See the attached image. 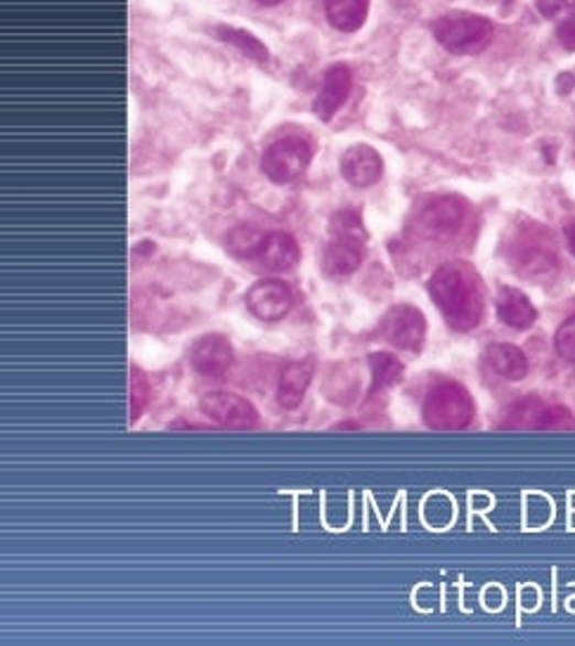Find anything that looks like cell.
Segmentation results:
<instances>
[{"label":"cell","mask_w":575,"mask_h":646,"mask_svg":"<svg viewBox=\"0 0 575 646\" xmlns=\"http://www.w3.org/2000/svg\"><path fill=\"white\" fill-rule=\"evenodd\" d=\"M214 31H216V36L220 41L235 45L237 51H242L249 59L259 62V65H265V62L270 59V53H268L265 45L259 39H256L253 34H249V31L235 29V26H228V24H218Z\"/></svg>","instance_id":"obj_19"},{"label":"cell","mask_w":575,"mask_h":646,"mask_svg":"<svg viewBox=\"0 0 575 646\" xmlns=\"http://www.w3.org/2000/svg\"><path fill=\"white\" fill-rule=\"evenodd\" d=\"M554 346H556V353L566 362H575V315L556 329Z\"/></svg>","instance_id":"obj_25"},{"label":"cell","mask_w":575,"mask_h":646,"mask_svg":"<svg viewBox=\"0 0 575 646\" xmlns=\"http://www.w3.org/2000/svg\"><path fill=\"white\" fill-rule=\"evenodd\" d=\"M370 370H372V393L383 391V388H391L398 382H401L403 376V362L398 360L391 353H372L370 358Z\"/></svg>","instance_id":"obj_21"},{"label":"cell","mask_w":575,"mask_h":646,"mask_svg":"<svg viewBox=\"0 0 575 646\" xmlns=\"http://www.w3.org/2000/svg\"><path fill=\"white\" fill-rule=\"evenodd\" d=\"M573 415L566 407H545V415L540 419V429H571Z\"/></svg>","instance_id":"obj_26"},{"label":"cell","mask_w":575,"mask_h":646,"mask_svg":"<svg viewBox=\"0 0 575 646\" xmlns=\"http://www.w3.org/2000/svg\"><path fill=\"white\" fill-rule=\"evenodd\" d=\"M313 147L303 138H282L263 152L261 168L275 185H290L306 173Z\"/></svg>","instance_id":"obj_6"},{"label":"cell","mask_w":575,"mask_h":646,"mask_svg":"<svg viewBox=\"0 0 575 646\" xmlns=\"http://www.w3.org/2000/svg\"><path fill=\"white\" fill-rule=\"evenodd\" d=\"M150 398V386H148V376L142 374L138 368L131 370V419L135 421L148 407Z\"/></svg>","instance_id":"obj_24"},{"label":"cell","mask_w":575,"mask_h":646,"mask_svg":"<svg viewBox=\"0 0 575 646\" xmlns=\"http://www.w3.org/2000/svg\"><path fill=\"white\" fill-rule=\"evenodd\" d=\"M495 34L488 18L474 12H447L434 22V36L447 53L453 55H478L484 53Z\"/></svg>","instance_id":"obj_3"},{"label":"cell","mask_w":575,"mask_h":646,"mask_svg":"<svg viewBox=\"0 0 575 646\" xmlns=\"http://www.w3.org/2000/svg\"><path fill=\"white\" fill-rule=\"evenodd\" d=\"M488 365L509 382H521L529 374V360L511 343H490L486 349Z\"/></svg>","instance_id":"obj_16"},{"label":"cell","mask_w":575,"mask_h":646,"mask_svg":"<svg viewBox=\"0 0 575 646\" xmlns=\"http://www.w3.org/2000/svg\"><path fill=\"white\" fill-rule=\"evenodd\" d=\"M313 374H315L313 358L286 362L282 374H280V382H278V403H280V407H284V409L299 407L303 396H306L311 382H313Z\"/></svg>","instance_id":"obj_13"},{"label":"cell","mask_w":575,"mask_h":646,"mask_svg":"<svg viewBox=\"0 0 575 646\" xmlns=\"http://www.w3.org/2000/svg\"><path fill=\"white\" fill-rule=\"evenodd\" d=\"M566 240H568V247L575 254V218L571 220V223H566Z\"/></svg>","instance_id":"obj_29"},{"label":"cell","mask_w":575,"mask_h":646,"mask_svg":"<svg viewBox=\"0 0 575 646\" xmlns=\"http://www.w3.org/2000/svg\"><path fill=\"white\" fill-rule=\"evenodd\" d=\"M535 3L547 20L562 18V14H568L575 8V0H535Z\"/></svg>","instance_id":"obj_27"},{"label":"cell","mask_w":575,"mask_h":646,"mask_svg":"<svg viewBox=\"0 0 575 646\" xmlns=\"http://www.w3.org/2000/svg\"><path fill=\"white\" fill-rule=\"evenodd\" d=\"M192 368L209 380H226L235 365V351L223 335H206L195 341L189 351Z\"/></svg>","instance_id":"obj_10"},{"label":"cell","mask_w":575,"mask_h":646,"mask_svg":"<svg viewBox=\"0 0 575 646\" xmlns=\"http://www.w3.org/2000/svg\"><path fill=\"white\" fill-rule=\"evenodd\" d=\"M381 335L401 351H422L426 339V320L420 308L401 304L393 306L381 320Z\"/></svg>","instance_id":"obj_7"},{"label":"cell","mask_w":575,"mask_h":646,"mask_svg":"<svg viewBox=\"0 0 575 646\" xmlns=\"http://www.w3.org/2000/svg\"><path fill=\"white\" fill-rule=\"evenodd\" d=\"M259 261L273 273H284L301 261V249L290 232H270L259 251Z\"/></svg>","instance_id":"obj_14"},{"label":"cell","mask_w":575,"mask_h":646,"mask_svg":"<svg viewBox=\"0 0 575 646\" xmlns=\"http://www.w3.org/2000/svg\"><path fill=\"white\" fill-rule=\"evenodd\" d=\"M367 12H370V0H327L325 14L334 29L344 31V34H354L362 29Z\"/></svg>","instance_id":"obj_17"},{"label":"cell","mask_w":575,"mask_h":646,"mask_svg":"<svg viewBox=\"0 0 575 646\" xmlns=\"http://www.w3.org/2000/svg\"><path fill=\"white\" fill-rule=\"evenodd\" d=\"M383 162L375 147L354 145L341 156V176L354 187H370L381 180Z\"/></svg>","instance_id":"obj_12"},{"label":"cell","mask_w":575,"mask_h":646,"mask_svg":"<svg viewBox=\"0 0 575 646\" xmlns=\"http://www.w3.org/2000/svg\"><path fill=\"white\" fill-rule=\"evenodd\" d=\"M545 403L535 396L523 398L514 405H509L505 413V427L511 429H540V419L545 415Z\"/></svg>","instance_id":"obj_20"},{"label":"cell","mask_w":575,"mask_h":646,"mask_svg":"<svg viewBox=\"0 0 575 646\" xmlns=\"http://www.w3.org/2000/svg\"><path fill=\"white\" fill-rule=\"evenodd\" d=\"M505 254L511 271L531 282L550 280L558 267L556 242L552 234L538 223H525L511 230Z\"/></svg>","instance_id":"obj_2"},{"label":"cell","mask_w":575,"mask_h":646,"mask_svg":"<svg viewBox=\"0 0 575 646\" xmlns=\"http://www.w3.org/2000/svg\"><path fill=\"white\" fill-rule=\"evenodd\" d=\"M263 240H265V234L259 228L242 226V228H235L230 232L228 244L232 247V251L239 256H259Z\"/></svg>","instance_id":"obj_23"},{"label":"cell","mask_w":575,"mask_h":646,"mask_svg":"<svg viewBox=\"0 0 575 646\" xmlns=\"http://www.w3.org/2000/svg\"><path fill=\"white\" fill-rule=\"evenodd\" d=\"M498 315L511 329H531L538 320V310L531 304V298L511 287L502 289L498 296Z\"/></svg>","instance_id":"obj_15"},{"label":"cell","mask_w":575,"mask_h":646,"mask_svg":"<svg viewBox=\"0 0 575 646\" xmlns=\"http://www.w3.org/2000/svg\"><path fill=\"white\" fill-rule=\"evenodd\" d=\"M247 306L259 320L280 322L294 308V294L280 280H261L247 292Z\"/></svg>","instance_id":"obj_9"},{"label":"cell","mask_w":575,"mask_h":646,"mask_svg":"<svg viewBox=\"0 0 575 646\" xmlns=\"http://www.w3.org/2000/svg\"><path fill=\"white\" fill-rule=\"evenodd\" d=\"M323 263H325V271L334 277L354 275L362 265V247L354 244V242H346V240H334L325 249Z\"/></svg>","instance_id":"obj_18"},{"label":"cell","mask_w":575,"mask_h":646,"mask_svg":"<svg viewBox=\"0 0 575 646\" xmlns=\"http://www.w3.org/2000/svg\"><path fill=\"white\" fill-rule=\"evenodd\" d=\"M329 228L337 240H346V242H354L360 247H365L367 240H370V234H367V230H365L360 213L354 209H344V211L334 213Z\"/></svg>","instance_id":"obj_22"},{"label":"cell","mask_w":575,"mask_h":646,"mask_svg":"<svg viewBox=\"0 0 575 646\" xmlns=\"http://www.w3.org/2000/svg\"><path fill=\"white\" fill-rule=\"evenodd\" d=\"M428 294L443 318L459 332H469L484 318V298L476 277L457 263L441 265L428 280Z\"/></svg>","instance_id":"obj_1"},{"label":"cell","mask_w":575,"mask_h":646,"mask_svg":"<svg viewBox=\"0 0 575 646\" xmlns=\"http://www.w3.org/2000/svg\"><path fill=\"white\" fill-rule=\"evenodd\" d=\"M556 39L566 51H575V14H566L564 22L556 29Z\"/></svg>","instance_id":"obj_28"},{"label":"cell","mask_w":575,"mask_h":646,"mask_svg":"<svg viewBox=\"0 0 575 646\" xmlns=\"http://www.w3.org/2000/svg\"><path fill=\"white\" fill-rule=\"evenodd\" d=\"M474 419V401L459 384H443L424 401V421L436 431L467 429Z\"/></svg>","instance_id":"obj_4"},{"label":"cell","mask_w":575,"mask_h":646,"mask_svg":"<svg viewBox=\"0 0 575 646\" xmlns=\"http://www.w3.org/2000/svg\"><path fill=\"white\" fill-rule=\"evenodd\" d=\"M256 3H261V6L270 8V6H280V3H282V0H256Z\"/></svg>","instance_id":"obj_30"},{"label":"cell","mask_w":575,"mask_h":646,"mask_svg":"<svg viewBox=\"0 0 575 646\" xmlns=\"http://www.w3.org/2000/svg\"><path fill=\"white\" fill-rule=\"evenodd\" d=\"M467 204L455 195H443L426 201V207L417 213L414 220V230H417L424 240L431 242H447L465 226Z\"/></svg>","instance_id":"obj_5"},{"label":"cell","mask_w":575,"mask_h":646,"mask_svg":"<svg viewBox=\"0 0 575 646\" xmlns=\"http://www.w3.org/2000/svg\"><path fill=\"white\" fill-rule=\"evenodd\" d=\"M199 409L211 421L228 429H251L259 424V409L230 391H211L199 401Z\"/></svg>","instance_id":"obj_8"},{"label":"cell","mask_w":575,"mask_h":646,"mask_svg":"<svg viewBox=\"0 0 575 646\" xmlns=\"http://www.w3.org/2000/svg\"><path fill=\"white\" fill-rule=\"evenodd\" d=\"M350 88H354V69L348 65H334L325 72L323 88H319L313 105L319 121H332L337 117L350 96Z\"/></svg>","instance_id":"obj_11"}]
</instances>
